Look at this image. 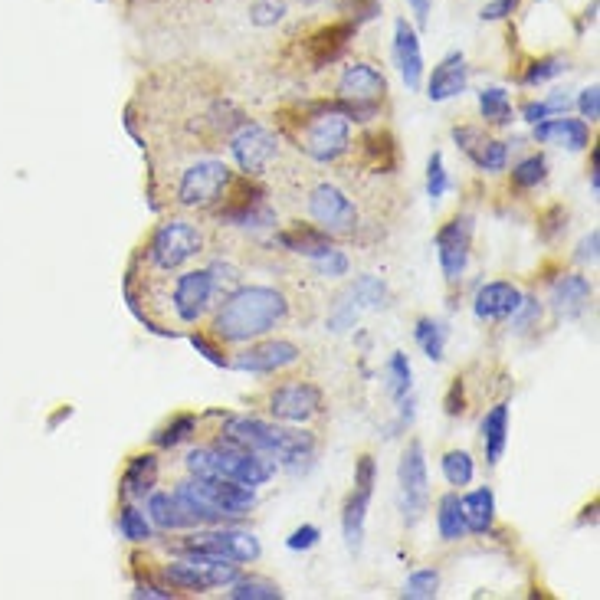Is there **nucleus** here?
Masks as SVG:
<instances>
[{
  "label": "nucleus",
  "mask_w": 600,
  "mask_h": 600,
  "mask_svg": "<svg viewBox=\"0 0 600 600\" xmlns=\"http://www.w3.org/2000/svg\"><path fill=\"white\" fill-rule=\"evenodd\" d=\"M289 319V299L273 286H240L220 302L214 335L227 345L260 341Z\"/></svg>",
  "instance_id": "nucleus-1"
},
{
  "label": "nucleus",
  "mask_w": 600,
  "mask_h": 600,
  "mask_svg": "<svg viewBox=\"0 0 600 600\" xmlns=\"http://www.w3.org/2000/svg\"><path fill=\"white\" fill-rule=\"evenodd\" d=\"M220 437L237 446H246V450L253 453H263L269 460L286 463L292 469H299L302 463H312L315 456V437L309 430H292V427H282V423H269L256 417H227Z\"/></svg>",
  "instance_id": "nucleus-2"
},
{
  "label": "nucleus",
  "mask_w": 600,
  "mask_h": 600,
  "mask_svg": "<svg viewBox=\"0 0 600 600\" xmlns=\"http://www.w3.org/2000/svg\"><path fill=\"white\" fill-rule=\"evenodd\" d=\"M204 253V230L184 217H171L158 223L145 246V263L155 273H178Z\"/></svg>",
  "instance_id": "nucleus-3"
},
{
  "label": "nucleus",
  "mask_w": 600,
  "mask_h": 600,
  "mask_svg": "<svg viewBox=\"0 0 600 600\" xmlns=\"http://www.w3.org/2000/svg\"><path fill=\"white\" fill-rule=\"evenodd\" d=\"M351 148V119L341 112V102L312 105V115L302 128V151L319 164H335Z\"/></svg>",
  "instance_id": "nucleus-4"
},
{
  "label": "nucleus",
  "mask_w": 600,
  "mask_h": 600,
  "mask_svg": "<svg viewBox=\"0 0 600 600\" xmlns=\"http://www.w3.org/2000/svg\"><path fill=\"white\" fill-rule=\"evenodd\" d=\"M233 187V171L227 161L220 158H197L194 164L178 174L174 181V204L184 210H207L223 200Z\"/></svg>",
  "instance_id": "nucleus-5"
},
{
  "label": "nucleus",
  "mask_w": 600,
  "mask_h": 600,
  "mask_svg": "<svg viewBox=\"0 0 600 600\" xmlns=\"http://www.w3.org/2000/svg\"><path fill=\"white\" fill-rule=\"evenodd\" d=\"M387 96V79L371 63H348L338 76V102L341 112L355 122H371L378 105Z\"/></svg>",
  "instance_id": "nucleus-6"
},
{
  "label": "nucleus",
  "mask_w": 600,
  "mask_h": 600,
  "mask_svg": "<svg viewBox=\"0 0 600 600\" xmlns=\"http://www.w3.org/2000/svg\"><path fill=\"white\" fill-rule=\"evenodd\" d=\"M174 555L181 558H220V561H237L250 564L263 555L260 538L250 532H237V528H223V532H194L178 545H171Z\"/></svg>",
  "instance_id": "nucleus-7"
},
{
  "label": "nucleus",
  "mask_w": 600,
  "mask_h": 600,
  "mask_svg": "<svg viewBox=\"0 0 600 600\" xmlns=\"http://www.w3.org/2000/svg\"><path fill=\"white\" fill-rule=\"evenodd\" d=\"M400 482V509H404V522L417 525L430 505V476H427V456H423V443L410 440L404 456L397 466Z\"/></svg>",
  "instance_id": "nucleus-8"
},
{
  "label": "nucleus",
  "mask_w": 600,
  "mask_h": 600,
  "mask_svg": "<svg viewBox=\"0 0 600 600\" xmlns=\"http://www.w3.org/2000/svg\"><path fill=\"white\" fill-rule=\"evenodd\" d=\"M214 460H217V476L243 482V486L250 489H260L276 476V460H269V456L253 453L246 450V446H237L223 437L214 440Z\"/></svg>",
  "instance_id": "nucleus-9"
},
{
  "label": "nucleus",
  "mask_w": 600,
  "mask_h": 600,
  "mask_svg": "<svg viewBox=\"0 0 600 600\" xmlns=\"http://www.w3.org/2000/svg\"><path fill=\"white\" fill-rule=\"evenodd\" d=\"M230 155L240 164L243 174L260 178V174H266L273 168V161L279 158V138L263 125L243 122L230 132Z\"/></svg>",
  "instance_id": "nucleus-10"
},
{
  "label": "nucleus",
  "mask_w": 600,
  "mask_h": 600,
  "mask_svg": "<svg viewBox=\"0 0 600 600\" xmlns=\"http://www.w3.org/2000/svg\"><path fill=\"white\" fill-rule=\"evenodd\" d=\"M168 305L181 325H194L204 319V312L214 305L210 269H187V273L174 276V282H168Z\"/></svg>",
  "instance_id": "nucleus-11"
},
{
  "label": "nucleus",
  "mask_w": 600,
  "mask_h": 600,
  "mask_svg": "<svg viewBox=\"0 0 600 600\" xmlns=\"http://www.w3.org/2000/svg\"><path fill=\"white\" fill-rule=\"evenodd\" d=\"M309 217L315 220V227H322L332 237H341V233H355L358 227V210L351 204V197L335 184H315L309 191Z\"/></svg>",
  "instance_id": "nucleus-12"
},
{
  "label": "nucleus",
  "mask_w": 600,
  "mask_h": 600,
  "mask_svg": "<svg viewBox=\"0 0 600 600\" xmlns=\"http://www.w3.org/2000/svg\"><path fill=\"white\" fill-rule=\"evenodd\" d=\"M374 456L364 453L355 469V492L345 502V512H341V532H345V545L348 551H361L364 545V522H368V505H371V492H374Z\"/></svg>",
  "instance_id": "nucleus-13"
},
{
  "label": "nucleus",
  "mask_w": 600,
  "mask_h": 600,
  "mask_svg": "<svg viewBox=\"0 0 600 600\" xmlns=\"http://www.w3.org/2000/svg\"><path fill=\"white\" fill-rule=\"evenodd\" d=\"M322 391L309 381H289L279 384L269 394V414L282 423H309L312 417L322 414Z\"/></svg>",
  "instance_id": "nucleus-14"
},
{
  "label": "nucleus",
  "mask_w": 600,
  "mask_h": 600,
  "mask_svg": "<svg viewBox=\"0 0 600 600\" xmlns=\"http://www.w3.org/2000/svg\"><path fill=\"white\" fill-rule=\"evenodd\" d=\"M302 351L299 345H292L286 338H273V341H260V345H250L240 355H233L227 368L237 371H250V374H276L286 371L292 364H299Z\"/></svg>",
  "instance_id": "nucleus-15"
},
{
  "label": "nucleus",
  "mask_w": 600,
  "mask_h": 600,
  "mask_svg": "<svg viewBox=\"0 0 600 600\" xmlns=\"http://www.w3.org/2000/svg\"><path fill=\"white\" fill-rule=\"evenodd\" d=\"M469 243H473V217H453L437 233V256L446 282H460L469 266Z\"/></svg>",
  "instance_id": "nucleus-16"
},
{
  "label": "nucleus",
  "mask_w": 600,
  "mask_h": 600,
  "mask_svg": "<svg viewBox=\"0 0 600 600\" xmlns=\"http://www.w3.org/2000/svg\"><path fill=\"white\" fill-rule=\"evenodd\" d=\"M358 23L351 20H335L328 27H319L305 40V60H309L315 69L319 66H332L335 60H341V53L348 50V43L355 40Z\"/></svg>",
  "instance_id": "nucleus-17"
},
{
  "label": "nucleus",
  "mask_w": 600,
  "mask_h": 600,
  "mask_svg": "<svg viewBox=\"0 0 600 600\" xmlns=\"http://www.w3.org/2000/svg\"><path fill=\"white\" fill-rule=\"evenodd\" d=\"M394 60H397L400 76H404V86L410 92H417L423 82V53H420L417 30L410 27L407 20L394 23Z\"/></svg>",
  "instance_id": "nucleus-18"
},
{
  "label": "nucleus",
  "mask_w": 600,
  "mask_h": 600,
  "mask_svg": "<svg viewBox=\"0 0 600 600\" xmlns=\"http://www.w3.org/2000/svg\"><path fill=\"white\" fill-rule=\"evenodd\" d=\"M519 302H522V292L515 289L512 282L496 279V282H486V286L476 292L473 309H476L479 322H505L515 309H519Z\"/></svg>",
  "instance_id": "nucleus-19"
},
{
  "label": "nucleus",
  "mask_w": 600,
  "mask_h": 600,
  "mask_svg": "<svg viewBox=\"0 0 600 600\" xmlns=\"http://www.w3.org/2000/svg\"><path fill=\"white\" fill-rule=\"evenodd\" d=\"M466 79H469V66H466V56L463 53H450L433 66L430 82H427V99L430 102H446L453 96H460L466 89Z\"/></svg>",
  "instance_id": "nucleus-20"
},
{
  "label": "nucleus",
  "mask_w": 600,
  "mask_h": 600,
  "mask_svg": "<svg viewBox=\"0 0 600 600\" xmlns=\"http://www.w3.org/2000/svg\"><path fill=\"white\" fill-rule=\"evenodd\" d=\"M220 220L223 223H233V227H273L276 214H273V207L266 204L263 191L250 187V191H243V194L233 197L230 207L220 210Z\"/></svg>",
  "instance_id": "nucleus-21"
},
{
  "label": "nucleus",
  "mask_w": 600,
  "mask_h": 600,
  "mask_svg": "<svg viewBox=\"0 0 600 600\" xmlns=\"http://www.w3.org/2000/svg\"><path fill=\"white\" fill-rule=\"evenodd\" d=\"M594 299V286L591 279L581 273H564L555 289H551V309H555L561 319H578V315L591 305Z\"/></svg>",
  "instance_id": "nucleus-22"
},
{
  "label": "nucleus",
  "mask_w": 600,
  "mask_h": 600,
  "mask_svg": "<svg viewBox=\"0 0 600 600\" xmlns=\"http://www.w3.org/2000/svg\"><path fill=\"white\" fill-rule=\"evenodd\" d=\"M535 141L581 151V148H587V141H591V125L584 119H564V115L561 119H545L535 125Z\"/></svg>",
  "instance_id": "nucleus-23"
},
{
  "label": "nucleus",
  "mask_w": 600,
  "mask_h": 600,
  "mask_svg": "<svg viewBox=\"0 0 600 600\" xmlns=\"http://www.w3.org/2000/svg\"><path fill=\"white\" fill-rule=\"evenodd\" d=\"M276 243L282 250L305 256V260H315L322 256L325 250H332V233H325L322 227H309V223H296V227H286L276 233Z\"/></svg>",
  "instance_id": "nucleus-24"
},
{
  "label": "nucleus",
  "mask_w": 600,
  "mask_h": 600,
  "mask_svg": "<svg viewBox=\"0 0 600 600\" xmlns=\"http://www.w3.org/2000/svg\"><path fill=\"white\" fill-rule=\"evenodd\" d=\"M158 482V456L155 453H141L132 456L125 466V476H122V496L128 502L135 499H145Z\"/></svg>",
  "instance_id": "nucleus-25"
},
{
  "label": "nucleus",
  "mask_w": 600,
  "mask_h": 600,
  "mask_svg": "<svg viewBox=\"0 0 600 600\" xmlns=\"http://www.w3.org/2000/svg\"><path fill=\"white\" fill-rule=\"evenodd\" d=\"M460 509H463V522L473 535H486L492 532V522H496V496L492 489H476V492H466L460 499Z\"/></svg>",
  "instance_id": "nucleus-26"
},
{
  "label": "nucleus",
  "mask_w": 600,
  "mask_h": 600,
  "mask_svg": "<svg viewBox=\"0 0 600 600\" xmlns=\"http://www.w3.org/2000/svg\"><path fill=\"white\" fill-rule=\"evenodd\" d=\"M148 519L161 532H181V528H194V522L187 519V512L181 509V502L174 499V492H155L148 499Z\"/></svg>",
  "instance_id": "nucleus-27"
},
{
  "label": "nucleus",
  "mask_w": 600,
  "mask_h": 600,
  "mask_svg": "<svg viewBox=\"0 0 600 600\" xmlns=\"http://www.w3.org/2000/svg\"><path fill=\"white\" fill-rule=\"evenodd\" d=\"M505 440H509V407L496 404L486 417H482V446H486L489 466H496L502 460Z\"/></svg>",
  "instance_id": "nucleus-28"
},
{
  "label": "nucleus",
  "mask_w": 600,
  "mask_h": 600,
  "mask_svg": "<svg viewBox=\"0 0 600 600\" xmlns=\"http://www.w3.org/2000/svg\"><path fill=\"white\" fill-rule=\"evenodd\" d=\"M437 532L443 541H463L469 535V528L463 522L460 496H456V492H446L437 505Z\"/></svg>",
  "instance_id": "nucleus-29"
},
{
  "label": "nucleus",
  "mask_w": 600,
  "mask_h": 600,
  "mask_svg": "<svg viewBox=\"0 0 600 600\" xmlns=\"http://www.w3.org/2000/svg\"><path fill=\"white\" fill-rule=\"evenodd\" d=\"M410 378H414V371H410L407 355L404 351H394L384 364V387L387 394H391V400H404L410 394V384H414Z\"/></svg>",
  "instance_id": "nucleus-30"
},
{
  "label": "nucleus",
  "mask_w": 600,
  "mask_h": 600,
  "mask_svg": "<svg viewBox=\"0 0 600 600\" xmlns=\"http://www.w3.org/2000/svg\"><path fill=\"white\" fill-rule=\"evenodd\" d=\"M479 112L482 119L492 125H509L512 122V99L502 86H489L479 92Z\"/></svg>",
  "instance_id": "nucleus-31"
},
{
  "label": "nucleus",
  "mask_w": 600,
  "mask_h": 600,
  "mask_svg": "<svg viewBox=\"0 0 600 600\" xmlns=\"http://www.w3.org/2000/svg\"><path fill=\"white\" fill-rule=\"evenodd\" d=\"M119 532H122V538H128V541H135V545H141V541H151V538H155V525H151V519L138 509V505L128 502L125 509L119 512Z\"/></svg>",
  "instance_id": "nucleus-32"
},
{
  "label": "nucleus",
  "mask_w": 600,
  "mask_h": 600,
  "mask_svg": "<svg viewBox=\"0 0 600 600\" xmlns=\"http://www.w3.org/2000/svg\"><path fill=\"white\" fill-rule=\"evenodd\" d=\"M348 292L355 296L361 309H384L391 302V292H387V286L378 276H358L355 286H348Z\"/></svg>",
  "instance_id": "nucleus-33"
},
{
  "label": "nucleus",
  "mask_w": 600,
  "mask_h": 600,
  "mask_svg": "<svg viewBox=\"0 0 600 600\" xmlns=\"http://www.w3.org/2000/svg\"><path fill=\"white\" fill-rule=\"evenodd\" d=\"M440 469H443L446 482H450V486H456V489L469 486V482H473V476H476V463H473V456H469L466 450H450L440 460Z\"/></svg>",
  "instance_id": "nucleus-34"
},
{
  "label": "nucleus",
  "mask_w": 600,
  "mask_h": 600,
  "mask_svg": "<svg viewBox=\"0 0 600 600\" xmlns=\"http://www.w3.org/2000/svg\"><path fill=\"white\" fill-rule=\"evenodd\" d=\"M414 335H417V341H420V348L427 351V358L430 361H440L443 358V351H446V325L443 322H437V319H420L417 322V328H414Z\"/></svg>",
  "instance_id": "nucleus-35"
},
{
  "label": "nucleus",
  "mask_w": 600,
  "mask_h": 600,
  "mask_svg": "<svg viewBox=\"0 0 600 600\" xmlns=\"http://www.w3.org/2000/svg\"><path fill=\"white\" fill-rule=\"evenodd\" d=\"M282 591L263 578H237L230 584V600H279Z\"/></svg>",
  "instance_id": "nucleus-36"
},
{
  "label": "nucleus",
  "mask_w": 600,
  "mask_h": 600,
  "mask_svg": "<svg viewBox=\"0 0 600 600\" xmlns=\"http://www.w3.org/2000/svg\"><path fill=\"white\" fill-rule=\"evenodd\" d=\"M358 315H361V305L355 302L351 292H345V296H338V302L332 305V312H328V332L345 335L348 328H355Z\"/></svg>",
  "instance_id": "nucleus-37"
},
{
  "label": "nucleus",
  "mask_w": 600,
  "mask_h": 600,
  "mask_svg": "<svg viewBox=\"0 0 600 600\" xmlns=\"http://www.w3.org/2000/svg\"><path fill=\"white\" fill-rule=\"evenodd\" d=\"M548 178V161L541 155H528L525 161H519L512 168V184L519 187V191H528V187H538L541 181Z\"/></svg>",
  "instance_id": "nucleus-38"
},
{
  "label": "nucleus",
  "mask_w": 600,
  "mask_h": 600,
  "mask_svg": "<svg viewBox=\"0 0 600 600\" xmlns=\"http://www.w3.org/2000/svg\"><path fill=\"white\" fill-rule=\"evenodd\" d=\"M191 433H197V417L194 414H178L168 427L155 433V443L161 446V450H171V446L191 440Z\"/></svg>",
  "instance_id": "nucleus-39"
},
{
  "label": "nucleus",
  "mask_w": 600,
  "mask_h": 600,
  "mask_svg": "<svg viewBox=\"0 0 600 600\" xmlns=\"http://www.w3.org/2000/svg\"><path fill=\"white\" fill-rule=\"evenodd\" d=\"M364 151L371 155V168L374 171H391L394 168V138L391 135H368L364 138Z\"/></svg>",
  "instance_id": "nucleus-40"
},
{
  "label": "nucleus",
  "mask_w": 600,
  "mask_h": 600,
  "mask_svg": "<svg viewBox=\"0 0 600 600\" xmlns=\"http://www.w3.org/2000/svg\"><path fill=\"white\" fill-rule=\"evenodd\" d=\"M437 591H440V574L433 568L414 571L404 584V597H410V600H430V597H437Z\"/></svg>",
  "instance_id": "nucleus-41"
},
{
  "label": "nucleus",
  "mask_w": 600,
  "mask_h": 600,
  "mask_svg": "<svg viewBox=\"0 0 600 600\" xmlns=\"http://www.w3.org/2000/svg\"><path fill=\"white\" fill-rule=\"evenodd\" d=\"M312 263V269L319 273L322 279H345L348 276V269H351V263H348V256L338 250V246H332V250H325L322 256H315V260H309Z\"/></svg>",
  "instance_id": "nucleus-42"
},
{
  "label": "nucleus",
  "mask_w": 600,
  "mask_h": 600,
  "mask_svg": "<svg viewBox=\"0 0 600 600\" xmlns=\"http://www.w3.org/2000/svg\"><path fill=\"white\" fill-rule=\"evenodd\" d=\"M286 0H253L250 4V23L253 27H276L286 17Z\"/></svg>",
  "instance_id": "nucleus-43"
},
{
  "label": "nucleus",
  "mask_w": 600,
  "mask_h": 600,
  "mask_svg": "<svg viewBox=\"0 0 600 600\" xmlns=\"http://www.w3.org/2000/svg\"><path fill=\"white\" fill-rule=\"evenodd\" d=\"M446 191H450V171H446L440 151H433L430 161H427V197L440 200Z\"/></svg>",
  "instance_id": "nucleus-44"
},
{
  "label": "nucleus",
  "mask_w": 600,
  "mask_h": 600,
  "mask_svg": "<svg viewBox=\"0 0 600 600\" xmlns=\"http://www.w3.org/2000/svg\"><path fill=\"white\" fill-rule=\"evenodd\" d=\"M564 69H568V63H564L561 56H541V60H535L532 66H528V73H525L522 82H525V86H541V82L561 76Z\"/></svg>",
  "instance_id": "nucleus-45"
},
{
  "label": "nucleus",
  "mask_w": 600,
  "mask_h": 600,
  "mask_svg": "<svg viewBox=\"0 0 600 600\" xmlns=\"http://www.w3.org/2000/svg\"><path fill=\"white\" fill-rule=\"evenodd\" d=\"M184 466H187V473H191L194 479H210V476H217L214 446H197V450H191V453L184 456Z\"/></svg>",
  "instance_id": "nucleus-46"
},
{
  "label": "nucleus",
  "mask_w": 600,
  "mask_h": 600,
  "mask_svg": "<svg viewBox=\"0 0 600 600\" xmlns=\"http://www.w3.org/2000/svg\"><path fill=\"white\" fill-rule=\"evenodd\" d=\"M505 158H509V148H505V141H482V148L476 151V164L482 171L496 174V171H505Z\"/></svg>",
  "instance_id": "nucleus-47"
},
{
  "label": "nucleus",
  "mask_w": 600,
  "mask_h": 600,
  "mask_svg": "<svg viewBox=\"0 0 600 600\" xmlns=\"http://www.w3.org/2000/svg\"><path fill=\"white\" fill-rule=\"evenodd\" d=\"M509 322H512V328L515 332H532V328L541 322V302L535 299V296H522V302H519V309H515L512 315H509Z\"/></svg>",
  "instance_id": "nucleus-48"
},
{
  "label": "nucleus",
  "mask_w": 600,
  "mask_h": 600,
  "mask_svg": "<svg viewBox=\"0 0 600 600\" xmlns=\"http://www.w3.org/2000/svg\"><path fill=\"white\" fill-rule=\"evenodd\" d=\"M210 282H214V299H227L233 289H240V269L230 263H214L210 266Z\"/></svg>",
  "instance_id": "nucleus-49"
},
{
  "label": "nucleus",
  "mask_w": 600,
  "mask_h": 600,
  "mask_svg": "<svg viewBox=\"0 0 600 600\" xmlns=\"http://www.w3.org/2000/svg\"><path fill=\"white\" fill-rule=\"evenodd\" d=\"M319 538H322L319 528H315V525H302V528H296V532L286 538V545H289V551H309V548L319 545Z\"/></svg>",
  "instance_id": "nucleus-50"
},
{
  "label": "nucleus",
  "mask_w": 600,
  "mask_h": 600,
  "mask_svg": "<svg viewBox=\"0 0 600 600\" xmlns=\"http://www.w3.org/2000/svg\"><path fill=\"white\" fill-rule=\"evenodd\" d=\"M578 109H581V119L584 122H597L600 119V86H587L578 99Z\"/></svg>",
  "instance_id": "nucleus-51"
},
{
  "label": "nucleus",
  "mask_w": 600,
  "mask_h": 600,
  "mask_svg": "<svg viewBox=\"0 0 600 600\" xmlns=\"http://www.w3.org/2000/svg\"><path fill=\"white\" fill-rule=\"evenodd\" d=\"M453 138H456V145H460L469 158H476V151L482 148V141H486V138H482L479 128H469V125H463V128H453Z\"/></svg>",
  "instance_id": "nucleus-52"
},
{
  "label": "nucleus",
  "mask_w": 600,
  "mask_h": 600,
  "mask_svg": "<svg viewBox=\"0 0 600 600\" xmlns=\"http://www.w3.org/2000/svg\"><path fill=\"white\" fill-rule=\"evenodd\" d=\"M191 345H194V348H197L200 355H204L210 364H217V368H227V364H230V358L223 355V351H220L207 335H191Z\"/></svg>",
  "instance_id": "nucleus-53"
},
{
  "label": "nucleus",
  "mask_w": 600,
  "mask_h": 600,
  "mask_svg": "<svg viewBox=\"0 0 600 600\" xmlns=\"http://www.w3.org/2000/svg\"><path fill=\"white\" fill-rule=\"evenodd\" d=\"M597 246H600V230H591V233H587V237L578 243V253H574V260H578V263H597Z\"/></svg>",
  "instance_id": "nucleus-54"
},
{
  "label": "nucleus",
  "mask_w": 600,
  "mask_h": 600,
  "mask_svg": "<svg viewBox=\"0 0 600 600\" xmlns=\"http://www.w3.org/2000/svg\"><path fill=\"white\" fill-rule=\"evenodd\" d=\"M564 227H568V214H564L561 207H551L548 214H545V227H541V237L551 240V237H555V233L564 230Z\"/></svg>",
  "instance_id": "nucleus-55"
},
{
  "label": "nucleus",
  "mask_w": 600,
  "mask_h": 600,
  "mask_svg": "<svg viewBox=\"0 0 600 600\" xmlns=\"http://www.w3.org/2000/svg\"><path fill=\"white\" fill-rule=\"evenodd\" d=\"M519 7V0H492L489 7H482V20H502Z\"/></svg>",
  "instance_id": "nucleus-56"
},
{
  "label": "nucleus",
  "mask_w": 600,
  "mask_h": 600,
  "mask_svg": "<svg viewBox=\"0 0 600 600\" xmlns=\"http://www.w3.org/2000/svg\"><path fill=\"white\" fill-rule=\"evenodd\" d=\"M463 410H466V400H463V384L456 381V384H453V391H450V397H446V414H450V417H460Z\"/></svg>",
  "instance_id": "nucleus-57"
},
{
  "label": "nucleus",
  "mask_w": 600,
  "mask_h": 600,
  "mask_svg": "<svg viewBox=\"0 0 600 600\" xmlns=\"http://www.w3.org/2000/svg\"><path fill=\"white\" fill-rule=\"evenodd\" d=\"M522 115H525V122H532V125L551 119V112H548V105H545V102H528L525 109H522Z\"/></svg>",
  "instance_id": "nucleus-58"
},
{
  "label": "nucleus",
  "mask_w": 600,
  "mask_h": 600,
  "mask_svg": "<svg viewBox=\"0 0 600 600\" xmlns=\"http://www.w3.org/2000/svg\"><path fill=\"white\" fill-rule=\"evenodd\" d=\"M407 4H410V10H414V17H417L420 27H427L430 10H433V0H407Z\"/></svg>",
  "instance_id": "nucleus-59"
},
{
  "label": "nucleus",
  "mask_w": 600,
  "mask_h": 600,
  "mask_svg": "<svg viewBox=\"0 0 600 600\" xmlns=\"http://www.w3.org/2000/svg\"><path fill=\"white\" fill-rule=\"evenodd\" d=\"M545 105H548V112L555 115V112H568V105H571V96H564V92H555L551 99H545Z\"/></svg>",
  "instance_id": "nucleus-60"
},
{
  "label": "nucleus",
  "mask_w": 600,
  "mask_h": 600,
  "mask_svg": "<svg viewBox=\"0 0 600 600\" xmlns=\"http://www.w3.org/2000/svg\"><path fill=\"white\" fill-rule=\"evenodd\" d=\"M132 594L135 597H158V600H168L171 597L168 591H161V587H151V584H138Z\"/></svg>",
  "instance_id": "nucleus-61"
},
{
  "label": "nucleus",
  "mask_w": 600,
  "mask_h": 600,
  "mask_svg": "<svg viewBox=\"0 0 600 600\" xmlns=\"http://www.w3.org/2000/svg\"><path fill=\"white\" fill-rule=\"evenodd\" d=\"M302 4H328V0H302Z\"/></svg>",
  "instance_id": "nucleus-62"
}]
</instances>
